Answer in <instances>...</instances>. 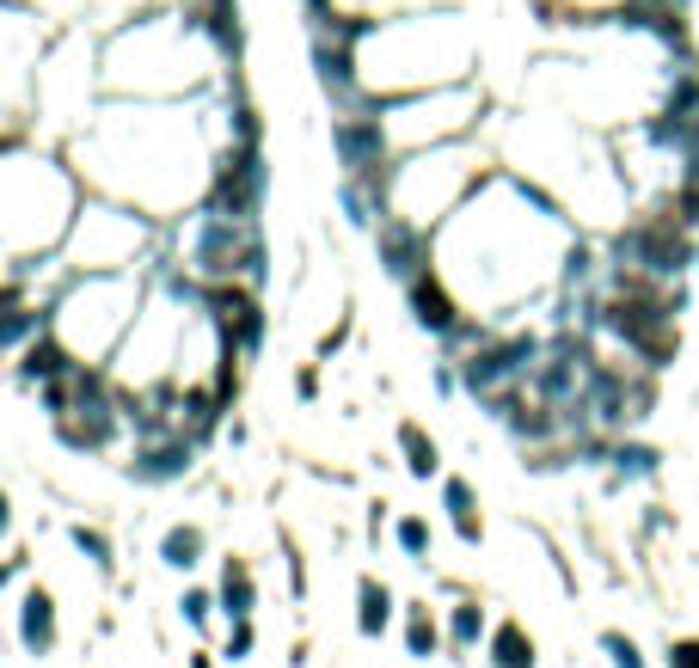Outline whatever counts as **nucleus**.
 <instances>
[{
	"mask_svg": "<svg viewBox=\"0 0 699 668\" xmlns=\"http://www.w3.org/2000/svg\"><path fill=\"white\" fill-rule=\"evenodd\" d=\"M411 307H418V326H430V331H454L461 326V319H454V301L442 295V282H435L430 270L411 276Z\"/></svg>",
	"mask_w": 699,
	"mask_h": 668,
	"instance_id": "nucleus-5",
	"label": "nucleus"
},
{
	"mask_svg": "<svg viewBox=\"0 0 699 668\" xmlns=\"http://www.w3.org/2000/svg\"><path fill=\"white\" fill-rule=\"evenodd\" d=\"M0 583H7V564H0Z\"/></svg>",
	"mask_w": 699,
	"mask_h": 668,
	"instance_id": "nucleus-24",
	"label": "nucleus"
},
{
	"mask_svg": "<svg viewBox=\"0 0 699 668\" xmlns=\"http://www.w3.org/2000/svg\"><path fill=\"white\" fill-rule=\"evenodd\" d=\"M405 644H411V656H430L435 650V619L423 614V607H411V626H405Z\"/></svg>",
	"mask_w": 699,
	"mask_h": 668,
	"instance_id": "nucleus-16",
	"label": "nucleus"
},
{
	"mask_svg": "<svg viewBox=\"0 0 699 668\" xmlns=\"http://www.w3.org/2000/svg\"><path fill=\"white\" fill-rule=\"evenodd\" d=\"M399 442H405V466L418 472V479H430V472L442 466V460H435V442L418 430V423H405V430H399Z\"/></svg>",
	"mask_w": 699,
	"mask_h": 668,
	"instance_id": "nucleus-9",
	"label": "nucleus"
},
{
	"mask_svg": "<svg viewBox=\"0 0 699 668\" xmlns=\"http://www.w3.org/2000/svg\"><path fill=\"white\" fill-rule=\"evenodd\" d=\"M19 638H25L31 656H43L55 644V602L43 589H31L25 602H19Z\"/></svg>",
	"mask_w": 699,
	"mask_h": 668,
	"instance_id": "nucleus-4",
	"label": "nucleus"
},
{
	"mask_svg": "<svg viewBox=\"0 0 699 668\" xmlns=\"http://www.w3.org/2000/svg\"><path fill=\"white\" fill-rule=\"evenodd\" d=\"M185 466H191V442H185V435H172V442L142 448L130 472H135V479H147V485H160V479H178Z\"/></svg>",
	"mask_w": 699,
	"mask_h": 668,
	"instance_id": "nucleus-3",
	"label": "nucleus"
},
{
	"mask_svg": "<svg viewBox=\"0 0 699 668\" xmlns=\"http://www.w3.org/2000/svg\"><path fill=\"white\" fill-rule=\"evenodd\" d=\"M399 546H405V552H418V558H423V552H430V527H423L418 515H405V522H399Z\"/></svg>",
	"mask_w": 699,
	"mask_h": 668,
	"instance_id": "nucleus-17",
	"label": "nucleus"
},
{
	"mask_svg": "<svg viewBox=\"0 0 699 668\" xmlns=\"http://www.w3.org/2000/svg\"><path fill=\"white\" fill-rule=\"evenodd\" d=\"M381 258H387V270L393 276H423L430 270V234L423 227H411V222H381Z\"/></svg>",
	"mask_w": 699,
	"mask_h": 668,
	"instance_id": "nucleus-2",
	"label": "nucleus"
},
{
	"mask_svg": "<svg viewBox=\"0 0 699 668\" xmlns=\"http://www.w3.org/2000/svg\"><path fill=\"white\" fill-rule=\"evenodd\" d=\"M357 602H362L357 626H362V631H369V638H381V626H387V607H393V595H387V589H381V583H374V577H362Z\"/></svg>",
	"mask_w": 699,
	"mask_h": 668,
	"instance_id": "nucleus-7",
	"label": "nucleus"
},
{
	"mask_svg": "<svg viewBox=\"0 0 699 668\" xmlns=\"http://www.w3.org/2000/svg\"><path fill=\"white\" fill-rule=\"evenodd\" d=\"M209 607H215L209 595H191V602H185V614H191V619H209Z\"/></svg>",
	"mask_w": 699,
	"mask_h": 668,
	"instance_id": "nucleus-21",
	"label": "nucleus"
},
{
	"mask_svg": "<svg viewBox=\"0 0 699 668\" xmlns=\"http://www.w3.org/2000/svg\"><path fill=\"white\" fill-rule=\"evenodd\" d=\"M68 368H74L68 362V350L62 343H50V338L25 350V380H55V374H68Z\"/></svg>",
	"mask_w": 699,
	"mask_h": 668,
	"instance_id": "nucleus-8",
	"label": "nucleus"
},
{
	"mask_svg": "<svg viewBox=\"0 0 699 668\" xmlns=\"http://www.w3.org/2000/svg\"><path fill=\"white\" fill-rule=\"evenodd\" d=\"M669 668H699V638H675L669 644Z\"/></svg>",
	"mask_w": 699,
	"mask_h": 668,
	"instance_id": "nucleus-19",
	"label": "nucleus"
},
{
	"mask_svg": "<svg viewBox=\"0 0 699 668\" xmlns=\"http://www.w3.org/2000/svg\"><path fill=\"white\" fill-rule=\"evenodd\" d=\"M491 662L497 668H534V638L515 619H503L497 631H491Z\"/></svg>",
	"mask_w": 699,
	"mask_h": 668,
	"instance_id": "nucleus-6",
	"label": "nucleus"
},
{
	"mask_svg": "<svg viewBox=\"0 0 699 668\" xmlns=\"http://www.w3.org/2000/svg\"><path fill=\"white\" fill-rule=\"evenodd\" d=\"M479 631H485V614H479V602H461V607H454V644H461V650H473Z\"/></svg>",
	"mask_w": 699,
	"mask_h": 668,
	"instance_id": "nucleus-14",
	"label": "nucleus"
},
{
	"mask_svg": "<svg viewBox=\"0 0 699 668\" xmlns=\"http://www.w3.org/2000/svg\"><path fill=\"white\" fill-rule=\"evenodd\" d=\"M614 472H620V479H645V472H657V448H614Z\"/></svg>",
	"mask_w": 699,
	"mask_h": 668,
	"instance_id": "nucleus-13",
	"label": "nucleus"
},
{
	"mask_svg": "<svg viewBox=\"0 0 699 668\" xmlns=\"http://www.w3.org/2000/svg\"><path fill=\"white\" fill-rule=\"evenodd\" d=\"M222 602H227V614H234V619L251 614V571L239 558L227 564V577H222Z\"/></svg>",
	"mask_w": 699,
	"mask_h": 668,
	"instance_id": "nucleus-10",
	"label": "nucleus"
},
{
	"mask_svg": "<svg viewBox=\"0 0 699 668\" xmlns=\"http://www.w3.org/2000/svg\"><path fill=\"white\" fill-rule=\"evenodd\" d=\"M7 522H13V510H7V491H0V534H7Z\"/></svg>",
	"mask_w": 699,
	"mask_h": 668,
	"instance_id": "nucleus-23",
	"label": "nucleus"
},
{
	"mask_svg": "<svg viewBox=\"0 0 699 668\" xmlns=\"http://www.w3.org/2000/svg\"><path fill=\"white\" fill-rule=\"evenodd\" d=\"M197 552H203V534H197V527H172L166 546H160V558L178 564V571H191V564H197Z\"/></svg>",
	"mask_w": 699,
	"mask_h": 668,
	"instance_id": "nucleus-12",
	"label": "nucleus"
},
{
	"mask_svg": "<svg viewBox=\"0 0 699 668\" xmlns=\"http://www.w3.org/2000/svg\"><path fill=\"white\" fill-rule=\"evenodd\" d=\"M602 650L614 668H645V656H638V644L626 638V631H602Z\"/></svg>",
	"mask_w": 699,
	"mask_h": 668,
	"instance_id": "nucleus-15",
	"label": "nucleus"
},
{
	"mask_svg": "<svg viewBox=\"0 0 699 668\" xmlns=\"http://www.w3.org/2000/svg\"><path fill=\"white\" fill-rule=\"evenodd\" d=\"M246 650H251V626H246V619H234V638H227V656L239 662Z\"/></svg>",
	"mask_w": 699,
	"mask_h": 668,
	"instance_id": "nucleus-20",
	"label": "nucleus"
},
{
	"mask_svg": "<svg viewBox=\"0 0 699 668\" xmlns=\"http://www.w3.org/2000/svg\"><path fill=\"white\" fill-rule=\"evenodd\" d=\"M307 7H313V25H331V19H338L331 13V0H307Z\"/></svg>",
	"mask_w": 699,
	"mask_h": 668,
	"instance_id": "nucleus-22",
	"label": "nucleus"
},
{
	"mask_svg": "<svg viewBox=\"0 0 699 668\" xmlns=\"http://www.w3.org/2000/svg\"><path fill=\"white\" fill-rule=\"evenodd\" d=\"M258 191H265L258 142H239L234 154L222 160V172H215V209H222V215H239V222H251V209H258Z\"/></svg>",
	"mask_w": 699,
	"mask_h": 668,
	"instance_id": "nucleus-1",
	"label": "nucleus"
},
{
	"mask_svg": "<svg viewBox=\"0 0 699 668\" xmlns=\"http://www.w3.org/2000/svg\"><path fill=\"white\" fill-rule=\"evenodd\" d=\"M449 510H454V534L479 539V510H473V485L466 479H449Z\"/></svg>",
	"mask_w": 699,
	"mask_h": 668,
	"instance_id": "nucleus-11",
	"label": "nucleus"
},
{
	"mask_svg": "<svg viewBox=\"0 0 699 668\" xmlns=\"http://www.w3.org/2000/svg\"><path fill=\"white\" fill-rule=\"evenodd\" d=\"M74 546L86 552L93 564H111V539H105V534H93V527H74Z\"/></svg>",
	"mask_w": 699,
	"mask_h": 668,
	"instance_id": "nucleus-18",
	"label": "nucleus"
}]
</instances>
